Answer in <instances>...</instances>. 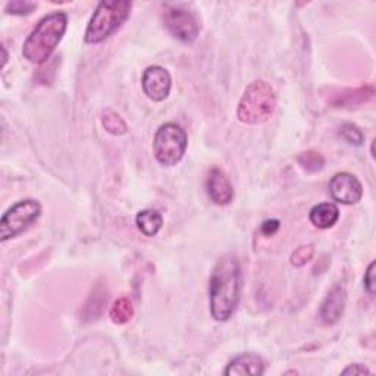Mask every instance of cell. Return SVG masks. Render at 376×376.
<instances>
[{"label":"cell","instance_id":"3957f363","mask_svg":"<svg viewBox=\"0 0 376 376\" xmlns=\"http://www.w3.org/2000/svg\"><path fill=\"white\" fill-rule=\"evenodd\" d=\"M277 94L274 89L265 81H253L240 99L237 118L248 125L263 123L274 115Z\"/></svg>","mask_w":376,"mask_h":376},{"label":"cell","instance_id":"6da1fadb","mask_svg":"<svg viewBox=\"0 0 376 376\" xmlns=\"http://www.w3.org/2000/svg\"><path fill=\"white\" fill-rule=\"evenodd\" d=\"M241 294V267L236 256L221 258L211 275L209 304L211 315L218 322H225L234 315Z\"/></svg>","mask_w":376,"mask_h":376},{"label":"cell","instance_id":"cb8c5ba5","mask_svg":"<svg viewBox=\"0 0 376 376\" xmlns=\"http://www.w3.org/2000/svg\"><path fill=\"white\" fill-rule=\"evenodd\" d=\"M370 370L363 365H350L347 369L343 370V375H369Z\"/></svg>","mask_w":376,"mask_h":376},{"label":"cell","instance_id":"ba28073f","mask_svg":"<svg viewBox=\"0 0 376 376\" xmlns=\"http://www.w3.org/2000/svg\"><path fill=\"white\" fill-rule=\"evenodd\" d=\"M329 193L341 204H356L363 197V185L354 175L340 172L329 181Z\"/></svg>","mask_w":376,"mask_h":376},{"label":"cell","instance_id":"9a60e30c","mask_svg":"<svg viewBox=\"0 0 376 376\" xmlns=\"http://www.w3.org/2000/svg\"><path fill=\"white\" fill-rule=\"evenodd\" d=\"M343 93H345V94L337 96L338 99L333 100V104H337V108L356 106V104L367 101L373 96V87L366 86V87H360L356 90H344Z\"/></svg>","mask_w":376,"mask_h":376},{"label":"cell","instance_id":"d4e9b609","mask_svg":"<svg viewBox=\"0 0 376 376\" xmlns=\"http://www.w3.org/2000/svg\"><path fill=\"white\" fill-rule=\"evenodd\" d=\"M2 55H4V57H2V68H5L6 62H8V52H6L5 46H2Z\"/></svg>","mask_w":376,"mask_h":376},{"label":"cell","instance_id":"7a4b0ae2","mask_svg":"<svg viewBox=\"0 0 376 376\" xmlns=\"http://www.w3.org/2000/svg\"><path fill=\"white\" fill-rule=\"evenodd\" d=\"M68 26L65 12H53L45 16L27 37L23 55L30 64L40 65L52 56L64 37Z\"/></svg>","mask_w":376,"mask_h":376},{"label":"cell","instance_id":"ac0fdd59","mask_svg":"<svg viewBox=\"0 0 376 376\" xmlns=\"http://www.w3.org/2000/svg\"><path fill=\"white\" fill-rule=\"evenodd\" d=\"M297 160H299V165L302 166V168L310 174L322 171L324 166H325V157L319 152H315V150H309V152L302 153L297 157Z\"/></svg>","mask_w":376,"mask_h":376},{"label":"cell","instance_id":"8fae6325","mask_svg":"<svg viewBox=\"0 0 376 376\" xmlns=\"http://www.w3.org/2000/svg\"><path fill=\"white\" fill-rule=\"evenodd\" d=\"M345 303H347V294H345L344 287L341 285L332 287L321 306V310H319L321 321L325 325L337 324L343 316Z\"/></svg>","mask_w":376,"mask_h":376},{"label":"cell","instance_id":"9c48e42d","mask_svg":"<svg viewBox=\"0 0 376 376\" xmlns=\"http://www.w3.org/2000/svg\"><path fill=\"white\" fill-rule=\"evenodd\" d=\"M143 92L153 101H162L170 96L172 78L171 74L162 67H149L143 74Z\"/></svg>","mask_w":376,"mask_h":376},{"label":"cell","instance_id":"52a82bcc","mask_svg":"<svg viewBox=\"0 0 376 376\" xmlns=\"http://www.w3.org/2000/svg\"><path fill=\"white\" fill-rule=\"evenodd\" d=\"M163 23L166 30L182 43H193L200 31L194 15L182 8L166 9L163 13Z\"/></svg>","mask_w":376,"mask_h":376},{"label":"cell","instance_id":"5bb4252c","mask_svg":"<svg viewBox=\"0 0 376 376\" xmlns=\"http://www.w3.org/2000/svg\"><path fill=\"white\" fill-rule=\"evenodd\" d=\"M136 223L145 237H155L162 229L163 218L159 212L152 211V209H145V211L137 214Z\"/></svg>","mask_w":376,"mask_h":376},{"label":"cell","instance_id":"ffe728a7","mask_svg":"<svg viewBox=\"0 0 376 376\" xmlns=\"http://www.w3.org/2000/svg\"><path fill=\"white\" fill-rule=\"evenodd\" d=\"M315 255V248L313 245H302L297 250H294V253L291 255V265H294L296 267H302L304 266L307 262H310V259Z\"/></svg>","mask_w":376,"mask_h":376},{"label":"cell","instance_id":"d6986e66","mask_svg":"<svg viewBox=\"0 0 376 376\" xmlns=\"http://www.w3.org/2000/svg\"><path fill=\"white\" fill-rule=\"evenodd\" d=\"M340 137L344 138L347 143L354 144V145H362L365 141L363 133L353 123H344L340 127Z\"/></svg>","mask_w":376,"mask_h":376},{"label":"cell","instance_id":"2e32d148","mask_svg":"<svg viewBox=\"0 0 376 376\" xmlns=\"http://www.w3.org/2000/svg\"><path fill=\"white\" fill-rule=\"evenodd\" d=\"M134 316V307L130 299L121 297L115 300V303L111 307L109 318L115 325H123L130 322V319Z\"/></svg>","mask_w":376,"mask_h":376},{"label":"cell","instance_id":"277c9868","mask_svg":"<svg viewBox=\"0 0 376 376\" xmlns=\"http://www.w3.org/2000/svg\"><path fill=\"white\" fill-rule=\"evenodd\" d=\"M131 2L116 0V2H100L90 19L86 30L84 41L87 45H97L118 31L131 12Z\"/></svg>","mask_w":376,"mask_h":376},{"label":"cell","instance_id":"603a6c76","mask_svg":"<svg viewBox=\"0 0 376 376\" xmlns=\"http://www.w3.org/2000/svg\"><path fill=\"white\" fill-rule=\"evenodd\" d=\"M280 221L278 219H267L262 223V234L266 237L274 236L280 229Z\"/></svg>","mask_w":376,"mask_h":376},{"label":"cell","instance_id":"4fadbf2b","mask_svg":"<svg viewBox=\"0 0 376 376\" xmlns=\"http://www.w3.org/2000/svg\"><path fill=\"white\" fill-rule=\"evenodd\" d=\"M338 218H340V211L333 203H321L313 207L309 215V219L313 223V226H316L319 229L332 228L337 223Z\"/></svg>","mask_w":376,"mask_h":376},{"label":"cell","instance_id":"8992f818","mask_svg":"<svg viewBox=\"0 0 376 376\" xmlns=\"http://www.w3.org/2000/svg\"><path fill=\"white\" fill-rule=\"evenodd\" d=\"M41 215V206L33 199L13 204L0 221V241L5 243L23 234Z\"/></svg>","mask_w":376,"mask_h":376},{"label":"cell","instance_id":"7c38bea8","mask_svg":"<svg viewBox=\"0 0 376 376\" xmlns=\"http://www.w3.org/2000/svg\"><path fill=\"white\" fill-rule=\"evenodd\" d=\"M225 373L228 376L234 375H263L265 373V362L262 358H259L258 354L253 353H244L237 356L229 362Z\"/></svg>","mask_w":376,"mask_h":376},{"label":"cell","instance_id":"5b68a950","mask_svg":"<svg viewBox=\"0 0 376 376\" xmlns=\"http://www.w3.org/2000/svg\"><path fill=\"white\" fill-rule=\"evenodd\" d=\"M187 150V134L177 123H165L156 131L153 153L163 166L177 165Z\"/></svg>","mask_w":376,"mask_h":376},{"label":"cell","instance_id":"44dd1931","mask_svg":"<svg viewBox=\"0 0 376 376\" xmlns=\"http://www.w3.org/2000/svg\"><path fill=\"white\" fill-rule=\"evenodd\" d=\"M37 9V4L27 2V0H18V2H9L6 5V12L12 15H30Z\"/></svg>","mask_w":376,"mask_h":376},{"label":"cell","instance_id":"30bf717a","mask_svg":"<svg viewBox=\"0 0 376 376\" xmlns=\"http://www.w3.org/2000/svg\"><path fill=\"white\" fill-rule=\"evenodd\" d=\"M206 190L209 197L212 199V201L219 206L229 204L234 199L233 184L228 179L226 174L219 168H214L209 171L206 179Z\"/></svg>","mask_w":376,"mask_h":376},{"label":"cell","instance_id":"7402d4cb","mask_svg":"<svg viewBox=\"0 0 376 376\" xmlns=\"http://www.w3.org/2000/svg\"><path fill=\"white\" fill-rule=\"evenodd\" d=\"M375 262H372L366 270V274H365V288L366 291L369 292L370 296L375 294Z\"/></svg>","mask_w":376,"mask_h":376},{"label":"cell","instance_id":"e0dca14e","mask_svg":"<svg viewBox=\"0 0 376 376\" xmlns=\"http://www.w3.org/2000/svg\"><path fill=\"white\" fill-rule=\"evenodd\" d=\"M101 125L112 136H123L128 131L127 122H125L119 114L114 111H104L101 114Z\"/></svg>","mask_w":376,"mask_h":376}]
</instances>
